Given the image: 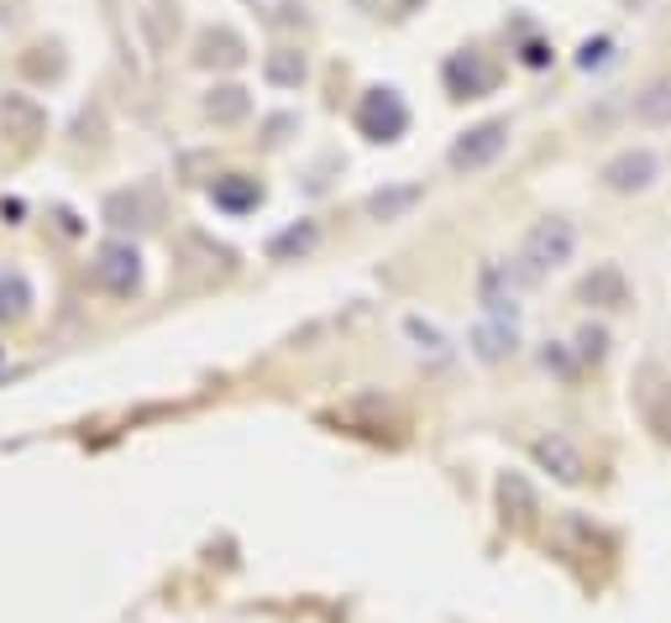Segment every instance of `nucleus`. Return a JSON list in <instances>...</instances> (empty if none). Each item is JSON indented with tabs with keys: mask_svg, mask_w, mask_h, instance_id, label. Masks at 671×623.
Masks as SVG:
<instances>
[{
	"mask_svg": "<svg viewBox=\"0 0 671 623\" xmlns=\"http://www.w3.org/2000/svg\"><path fill=\"white\" fill-rule=\"evenodd\" d=\"M583 299H608V304H625V278L614 267H598L593 278L583 283Z\"/></svg>",
	"mask_w": 671,
	"mask_h": 623,
	"instance_id": "nucleus-7",
	"label": "nucleus"
},
{
	"mask_svg": "<svg viewBox=\"0 0 671 623\" xmlns=\"http://www.w3.org/2000/svg\"><path fill=\"white\" fill-rule=\"evenodd\" d=\"M504 142H509V127H504V121H488V127H477L473 136L456 142L452 163L456 168H483V163H494L498 152H504Z\"/></svg>",
	"mask_w": 671,
	"mask_h": 623,
	"instance_id": "nucleus-3",
	"label": "nucleus"
},
{
	"mask_svg": "<svg viewBox=\"0 0 671 623\" xmlns=\"http://www.w3.org/2000/svg\"><path fill=\"white\" fill-rule=\"evenodd\" d=\"M362 127H368L372 136H393V131L404 127V106L393 100L389 89H372L368 106H362Z\"/></svg>",
	"mask_w": 671,
	"mask_h": 623,
	"instance_id": "nucleus-4",
	"label": "nucleus"
},
{
	"mask_svg": "<svg viewBox=\"0 0 671 623\" xmlns=\"http://www.w3.org/2000/svg\"><path fill=\"white\" fill-rule=\"evenodd\" d=\"M656 173H661L656 152H650V147H625L619 157H608V163H604V184L614 194H635V189H650V184H656Z\"/></svg>",
	"mask_w": 671,
	"mask_h": 623,
	"instance_id": "nucleus-2",
	"label": "nucleus"
},
{
	"mask_svg": "<svg viewBox=\"0 0 671 623\" xmlns=\"http://www.w3.org/2000/svg\"><path fill=\"white\" fill-rule=\"evenodd\" d=\"M572 247H577V231L566 226V220H541L535 231H530V241H524V273L530 278H541L545 267H562L566 258H572Z\"/></svg>",
	"mask_w": 671,
	"mask_h": 623,
	"instance_id": "nucleus-1",
	"label": "nucleus"
},
{
	"mask_svg": "<svg viewBox=\"0 0 671 623\" xmlns=\"http://www.w3.org/2000/svg\"><path fill=\"white\" fill-rule=\"evenodd\" d=\"M635 116L650 127H667L671 121V79H656L646 95H635Z\"/></svg>",
	"mask_w": 671,
	"mask_h": 623,
	"instance_id": "nucleus-5",
	"label": "nucleus"
},
{
	"mask_svg": "<svg viewBox=\"0 0 671 623\" xmlns=\"http://www.w3.org/2000/svg\"><path fill=\"white\" fill-rule=\"evenodd\" d=\"M608 53H614V43H608V37H593V43L577 47V68H604Z\"/></svg>",
	"mask_w": 671,
	"mask_h": 623,
	"instance_id": "nucleus-8",
	"label": "nucleus"
},
{
	"mask_svg": "<svg viewBox=\"0 0 671 623\" xmlns=\"http://www.w3.org/2000/svg\"><path fill=\"white\" fill-rule=\"evenodd\" d=\"M452 79H456V85H462V79H467V85H473V89H488V79H494V74H488V68H467V64H452Z\"/></svg>",
	"mask_w": 671,
	"mask_h": 623,
	"instance_id": "nucleus-9",
	"label": "nucleus"
},
{
	"mask_svg": "<svg viewBox=\"0 0 671 623\" xmlns=\"http://www.w3.org/2000/svg\"><path fill=\"white\" fill-rule=\"evenodd\" d=\"M524 64L541 68V64H545V47H541V43H530V47H524Z\"/></svg>",
	"mask_w": 671,
	"mask_h": 623,
	"instance_id": "nucleus-11",
	"label": "nucleus"
},
{
	"mask_svg": "<svg viewBox=\"0 0 671 623\" xmlns=\"http://www.w3.org/2000/svg\"><path fill=\"white\" fill-rule=\"evenodd\" d=\"M583 351L587 357H604V330H583Z\"/></svg>",
	"mask_w": 671,
	"mask_h": 623,
	"instance_id": "nucleus-10",
	"label": "nucleus"
},
{
	"mask_svg": "<svg viewBox=\"0 0 671 623\" xmlns=\"http://www.w3.org/2000/svg\"><path fill=\"white\" fill-rule=\"evenodd\" d=\"M535 451H541L545 467H556V477H566V482H577V477H583V456L572 451L566 440H541Z\"/></svg>",
	"mask_w": 671,
	"mask_h": 623,
	"instance_id": "nucleus-6",
	"label": "nucleus"
}]
</instances>
